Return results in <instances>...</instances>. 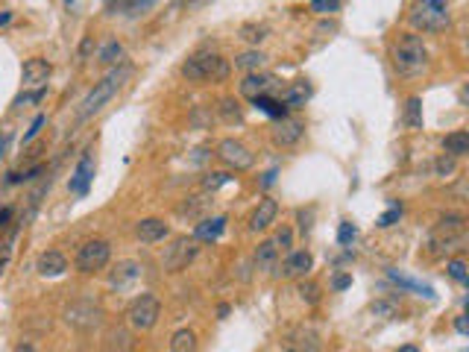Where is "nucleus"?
<instances>
[{"label":"nucleus","mask_w":469,"mask_h":352,"mask_svg":"<svg viewBox=\"0 0 469 352\" xmlns=\"http://www.w3.org/2000/svg\"><path fill=\"white\" fill-rule=\"evenodd\" d=\"M158 314H162V303L153 294H141L132 299V306L127 311V320L135 332H150L153 326L158 323Z\"/></svg>","instance_id":"39448f33"},{"label":"nucleus","mask_w":469,"mask_h":352,"mask_svg":"<svg viewBox=\"0 0 469 352\" xmlns=\"http://www.w3.org/2000/svg\"><path fill=\"white\" fill-rule=\"evenodd\" d=\"M120 59H123V44L120 42H106L103 47H100V53H97V62L100 65H120Z\"/></svg>","instance_id":"c756f323"},{"label":"nucleus","mask_w":469,"mask_h":352,"mask_svg":"<svg viewBox=\"0 0 469 352\" xmlns=\"http://www.w3.org/2000/svg\"><path fill=\"white\" fill-rule=\"evenodd\" d=\"M12 352H35V346H33V344H27V341H24V344H18L15 349H12Z\"/></svg>","instance_id":"3c124183"},{"label":"nucleus","mask_w":469,"mask_h":352,"mask_svg":"<svg viewBox=\"0 0 469 352\" xmlns=\"http://www.w3.org/2000/svg\"><path fill=\"white\" fill-rule=\"evenodd\" d=\"M399 352H419V349H416V346H402Z\"/></svg>","instance_id":"5fc2aeb1"},{"label":"nucleus","mask_w":469,"mask_h":352,"mask_svg":"<svg viewBox=\"0 0 469 352\" xmlns=\"http://www.w3.org/2000/svg\"><path fill=\"white\" fill-rule=\"evenodd\" d=\"M428 68V47L416 33H402L393 44V71L399 77H419Z\"/></svg>","instance_id":"f03ea898"},{"label":"nucleus","mask_w":469,"mask_h":352,"mask_svg":"<svg viewBox=\"0 0 469 352\" xmlns=\"http://www.w3.org/2000/svg\"><path fill=\"white\" fill-rule=\"evenodd\" d=\"M229 71H232L229 62L220 53H212V50H200V53L182 62V77L188 82H223Z\"/></svg>","instance_id":"7ed1b4c3"},{"label":"nucleus","mask_w":469,"mask_h":352,"mask_svg":"<svg viewBox=\"0 0 469 352\" xmlns=\"http://www.w3.org/2000/svg\"><path fill=\"white\" fill-rule=\"evenodd\" d=\"M267 65V56L261 53V50H246V53L241 56H234V68H241V71H261Z\"/></svg>","instance_id":"bb28decb"},{"label":"nucleus","mask_w":469,"mask_h":352,"mask_svg":"<svg viewBox=\"0 0 469 352\" xmlns=\"http://www.w3.org/2000/svg\"><path fill=\"white\" fill-rule=\"evenodd\" d=\"M129 77H132V65H120V68H112V71H109L106 77L97 82L89 94H85V100H82L80 109H77V121L85 123V121H91L97 112H103V106L120 91L123 82H127Z\"/></svg>","instance_id":"f257e3e1"},{"label":"nucleus","mask_w":469,"mask_h":352,"mask_svg":"<svg viewBox=\"0 0 469 352\" xmlns=\"http://www.w3.org/2000/svg\"><path fill=\"white\" fill-rule=\"evenodd\" d=\"M170 352H196V335L191 329H179L170 335Z\"/></svg>","instance_id":"cd10ccee"},{"label":"nucleus","mask_w":469,"mask_h":352,"mask_svg":"<svg viewBox=\"0 0 469 352\" xmlns=\"http://www.w3.org/2000/svg\"><path fill=\"white\" fill-rule=\"evenodd\" d=\"M91 182H94V153L91 150H85V153L80 156V161H77V168H73V173H71L68 188L73 194L82 197V194H89Z\"/></svg>","instance_id":"9b49d317"},{"label":"nucleus","mask_w":469,"mask_h":352,"mask_svg":"<svg viewBox=\"0 0 469 352\" xmlns=\"http://www.w3.org/2000/svg\"><path fill=\"white\" fill-rule=\"evenodd\" d=\"M273 182H276V170H267V173H264V179H261V185H264V188H270Z\"/></svg>","instance_id":"8fccbe9b"},{"label":"nucleus","mask_w":469,"mask_h":352,"mask_svg":"<svg viewBox=\"0 0 469 352\" xmlns=\"http://www.w3.org/2000/svg\"><path fill=\"white\" fill-rule=\"evenodd\" d=\"M138 276H141V264H138V261H120L118 267L112 270V276H109V285L120 291V288L132 285L135 279H138Z\"/></svg>","instance_id":"412c9836"},{"label":"nucleus","mask_w":469,"mask_h":352,"mask_svg":"<svg viewBox=\"0 0 469 352\" xmlns=\"http://www.w3.org/2000/svg\"><path fill=\"white\" fill-rule=\"evenodd\" d=\"M399 218H402V203H393V206L385 211V215L376 220V226H378V229H390L393 223H399Z\"/></svg>","instance_id":"e433bc0d"},{"label":"nucleus","mask_w":469,"mask_h":352,"mask_svg":"<svg viewBox=\"0 0 469 352\" xmlns=\"http://www.w3.org/2000/svg\"><path fill=\"white\" fill-rule=\"evenodd\" d=\"M252 106L255 109H261L264 115H270V118H288V106L282 103V100H276V97H270V94H261V97H255L252 100Z\"/></svg>","instance_id":"b1692460"},{"label":"nucleus","mask_w":469,"mask_h":352,"mask_svg":"<svg viewBox=\"0 0 469 352\" xmlns=\"http://www.w3.org/2000/svg\"><path fill=\"white\" fill-rule=\"evenodd\" d=\"M35 270L42 276H62L68 270V258L59 253V249H47V253L39 256V264H35Z\"/></svg>","instance_id":"aec40b11"},{"label":"nucleus","mask_w":469,"mask_h":352,"mask_svg":"<svg viewBox=\"0 0 469 352\" xmlns=\"http://www.w3.org/2000/svg\"><path fill=\"white\" fill-rule=\"evenodd\" d=\"M349 285H352V276H349V273H338L335 279H331V288H335V291H347Z\"/></svg>","instance_id":"c03bdc74"},{"label":"nucleus","mask_w":469,"mask_h":352,"mask_svg":"<svg viewBox=\"0 0 469 352\" xmlns=\"http://www.w3.org/2000/svg\"><path fill=\"white\" fill-rule=\"evenodd\" d=\"M217 112H220V118H223L226 123H238L243 118V109H241V103L234 97H223V100H220Z\"/></svg>","instance_id":"7c9ffc66"},{"label":"nucleus","mask_w":469,"mask_h":352,"mask_svg":"<svg viewBox=\"0 0 469 352\" xmlns=\"http://www.w3.org/2000/svg\"><path fill=\"white\" fill-rule=\"evenodd\" d=\"M234 179L232 173H226V170H214V173H205L203 176V191L205 194H214L217 188H223V185H229Z\"/></svg>","instance_id":"2f4dec72"},{"label":"nucleus","mask_w":469,"mask_h":352,"mask_svg":"<svg viewBox=\"0 0 469 352\" xmlns=\"http://www.w3.org/2000/svg\"><path fill=\"white\" fill-rule=\"evenodd\" d=\"M135 235H138L141 244H158L170 235V226L158 218H144L138 226H135Z\"/></svg>","instance_id":"dca6fc26"},{"label":"nucleus","mask_w":469,"mask_h":352,"mask_svg":"<svg viewBox=\"0 0 469 352\" xmlns=\"http://www.w3.org/2000/svg\"><path fill=\"white\" fill-rule=\"evenodd\" d=\"M241 39H246L250 44H261L267 39V27H264V24H243V27H241Z\"/></svg>","instance_id":"f704fd0d"},{"label":"nucleus","mask_w":469,"mask_h":352,"mask_svg":"<svg viewBox=\"0 0 469 352\" xmlns=\"http://www.w3.org/2000/svg\"><path fill=\"white\" fill-rule=\"evenodd\" d=\"M311 267H314V256L308 253V249H296V253H291L285 261H282V276H288V279H302Z\"/></svg>","instance_id":"2eb2a0df"},{"label":"nucleus","mask_w":469,"mask_h":352,"mask_svg":"<svg viewBox=\"0 0 469 352\" xmlns=\"http://www.w3.org/2000/svg\"><path fill=\"white\" fill-rule=\"evenodd\" d=\"M9 141H12V132H3V135H0V159L6 156V147H9Z\"/></svg>","instance_id":"de8ad7c7"},{"label":"nucleus","mask_w":469,"mask_h":352,"mask_svg":"<svg viewBox=\"0 0 469 352\" xmlns=\"http://www.w3.org/2000/svg\"><path fill=\"white\" fill-rule=\"evenodd\" d=\"M226 218L223 215H217V218H205V220H200L194 226V238L196 241H217L220 235L226 232Z\"/></svg>","instance_id":"a211bd4d"},{"label":"nucleus","mask_w":469,"mask_h":352,"mask_svg":"<svg viewBox=\"0 0 469 352\" xmlns=\"http://www.w3.org/2000/svg\"><path fill=\"white\" fill-rule=\"evenodd\" d=\"M150 3H156V0H135V3H132L129 9H132V12H138V9H147Z\"/></svg>","instance_id":"09e8293b"},{"label":"nucleus","mask_w":469,"mask_h":352,"mask_svg":"<svg viewBox=\"0 0 469 352\" xmlns=\"http://www.w3.org/2000/svg\"><path fill=\"white\" fill-rule=\"evenodd\" d=\"M217 159L232 170H250L255 165L252 150L243 141H238V138H223V141L217 144Z\"/></svg>","instance_id":"6e6552de"},{"label":"nucleus","mask_w":469,"mask_h":352,"mask_svg":"<svg viewBox=\"0 0 469 352\" xmlns=\"http://www.w3.org/2000/svg\"><path fill=\"white\" fill-rule=\"evenodd\" d=\"M387 276L393 282H396L399 288H405V291H414L419 297H425V299H434V291H431V285H423V282H416V279H408V276H402L396 270H387Z\"/></svg>","instance_id":"393cba45"},{"label":"nucleus","mask_w":469,"mask_h":352,"mask_svg":"<svg viewBox=\"0 0 469 352\" xmlns=\"http://www.w3.org/2000/svg\"><path fill=\"white\" fill-rule=\"evenodd\" d=\"M109 258H112V247H109V241H103V238H91V241H85L77 249L73 264H77L80 273H94V270H103L109 264Z\"/></svg>","instance_id":"423d86ee"},{"label":"nucleus","mask_w":469,"mask_h":352,"mask_svg":"<svg viewBox=\"0 0 469 352\" xmlns=\"http://www.w3.org/2000/svg\"><path fill=\"white\" fill-rule=\"evenodd\" d=\"M355 238H358V226L349 223V220H343V223L338 226V244H340V247H352Z\"/></svg>","instance_id":"4c0bfd02"},{"label":"nucleus","mask_w":469,"mask_h":352,"mask_svg":"<svg viewBox=\"0 0 469 352\" xmlns=\"http://www.w3.org/2000/svg\"><path fill=\"white\" fill-rule=\"evenodd\" d=\"M12 21V12H0V27H3V24H9Z\"/></svg>","instance_id":"864d4df0"},{"label":"nucleus","mask_w":469,"mask_h":352,"mask_svg":"<svg viewBox=\"0 0 469 352\" xmlns=\"http://www.w3.org/2000/svg\"><path fill=\"white\" fill-rule=\"evenodd\" d=\"M208 209V194H191V197H185L182 203H179V209H176V215L179 218H196V215H203V211Z\"/></svg>","instance_id":"5701e85b"},{"label":"nucleus","mask_w":469,"mask_h":352,"mask_svg":"<svg viewBox=\"0 0 469 352\" xmlns=\"http://www.w3.org/2000/svg\"><path fill=\"white\" fill-rule=\"evenodd\" d=\"M411 27L419 33H443L452 24V9L449 0H416L411 6Z\"/></svg>","instance_id":"20e7f679"},{"label":"nucleus","mask_w":469,"mask_h":352,"mask_svg":"<svg viewBox=\"0 0 469 352\" xmlns=\"http://www.w3.org/2000/svg\"><path fill=\"white\" fill-rule=\"evenodd\" d=\"M454 329H458V335H466V332H469V326H466V314H458V320H454Z\"/></svg>","instance_id":"a18cd8bd"},{"label":"nucleus","mask_w":469,"mask_h":352,"mask_svg":"<svg viewBox=\"0 0 469 352\" xmlns=\"http://www.w3.org/2000/svg\"><path fill=\"white\" fill-rule=\"evenodd\" d=\"M273 244H276L279 253H282V249H291V244H293V232L288 229V226H282V229L276 232V238H273Z\"/></svg>","instance_id":"a19ab883"},{"label":"nucleus","mask_w":469,"mask_h":352,"mask_svg":"<svg viewBox=\"0 0 469 352\" xmlns=\"http://www.w3.org/2000/svg\"><path fill=\"white\" fill-rule=\"evenodd\" d=\"M132 335L129 332H123V329H118V332H112L109 335V349L112 352H132Z\"/></svg>","instance_id":"72a5a7b5"},{"label":"nucleus","mask_w":469,"mask_h":352,"mask_svg":"<svg viewBox=\"0 0 469 352\" xmlns=\"http://www.w3.org/2000/svg\"><path fill=\"white\" fill-rule=\"evenodd\" d=\"M276 215H279V203H276L273 197H264L261 203H258V209L252 211L250 229H252V232H264L270 223H276Z\"/></svg>","instance_id":"f3484780"},{"label":"nucleus","mask_w":469,"mask_h":352,"mask_svg":"<svg viewBox=\"0 0 469 352\" xmlns=\"http://www.w3.org/2000/svg\"><path fill=\"white\" fill-rule=\"evenodd\" d=\"M308 220H311V211H308V215H305V211H300V229H302V235L311 229V223H308Z\"/></svg>","instance_id":"49530a36"},{"label":"nucleus","mask_w":469,"mask_h":352,"mask_svg":"<svg viewBox=\"0 0 469 352\" xmlns=\"http://www.w3.org/2000/svg\"><path fill=\"white\" fill-rule=\"evenodd\" d=\"M308 9L317 15H335V12H340V0H311Z\"/></svg>","instance_id":"58836bf2"},{"label":"nucleus","mask_w":469,"mask_h":352,"mask_svg":"<svg viewBox=\"0 0 469 352\" xmlns=\"http://www.w3.org/2000/svg\"><path fill=\"white\" fill-rule=\"evenodd\" d=\"M65 3H73V0H65Z\"/></svg>","instance_id":"6e6d98bb"},{"label":"nucleus","mask_w":469,"mask_h":352,"mask_svg":"<svg viewBox=\"0 0 469 352\" xmlns=\"http://www.w3.org/2000/svg\"><path fill=\"white\" fill-rule=\"evenodd\" d=\"M276 258H279V249L273 241H261L255 249V264H258V270H273L276 267Z\"/></svg>","instance_id":"a878e982"},{"label":"nucleus","mask_w":469,"mask_h":352,"mask_svg":"<svg viewBox=\"0 0 469 352\" xmlns=\"http://www.w3.org/2000/svg\"><path fill=\"white\" fill-rule=\"evenodd\" d=\"M446 273H449V279H452V282H458V285H469V267H466V261H463V258H452V261H446Z\"/></svg>","instance_id":"473e14b6"},{"label":"nucleus","mask_w":469,"mask_h":352,"mask_svg":"<svg viewBox=\"0 0 469 352\" xmlns=\"http://www.w3.org/2000/svg\"><path fill=\"white\" fill-rule=\"evenodd\" d=\"M196 253H200V247H196V238H176L174 244H170L165 253H162V267L170 270V273H179L185 270L188 264L196 258Z\"/></svg>","instance_id":"0eeeda50"},{"label":"nucleus","mask_w":469,"mask_h":352,"mask_svg":"<svg viewBox=\"0 0 469 352\" xmlns=\"http://www.w3.org/2000/svg\"><path fill=\"white\" fill-rule=\"evenodd\" d=\"M282 352H320V335L314 329H305V326H300V329H293L285 337Z\"/></svg>","instance_id":"ddd939ff"},{"label":"nucleus","mask_w":469,"mask_h":352,"mask_svg":"<svg viewBox=\"0 0 469 352\" xmlns=\"http://www.w3.org/2000/svg\"><path fill=\"white\" fill-rule=\"evenodd\" d=\"M405 123H408L411 130H423V100L419 97L405 100Z\"/></svg>","instance_id":"c85d7f7f"},{"label":"nucleus","mask_w":469,"mask_h":352,"mask_svg":"<svg viewBox=\"0 0 469 352\" xmlns=\"http://www.w3.org/2000/svg\"><path fill=\"white\" fill-rule=\"evenodd\" d=\"M373 314H376V317L393 320V317H399V306L390 303V299H376V303H373Z\"/></svg>","instance_id":"c9c22d12"},{"label":"nucleus","mask_w":469,"mask_h":352,"mask_svg":"<svg viewBox=\"0 0 469 352\" xmlns=\"http://www.w3.org/2000/svg\"><path fill=\"white\" fill-rule=\"evenodd\" d=\"M50 73H53V65L47 59H39V56H33L24 62V68H21V85L24 88H47V80H50Z\"/></svg>","instance_id":"1a4fd4ad"},{"label":"nucleus","mask_w":469,"mask_h":352,"mask_svg":"<svg viewBox=\"0 0 469 352\" xmlns=\"http://www.w3.org/2000/svg\"><path fill=\"white\" fill-rule=\"evenodd\" d=\"M44 123H47V118H44V115H35V121L30 123V130H27V135H24V144H27V141H33V138H35V135H39V132H42V127H44Z\"/></svg>","instance_id":"37998d69"},{"label":"nucleus","mask_w":469,"mask_h":352,"mask_svg":"<svg viewBox=\"0 0 469 352\" xmlns=\"http://www.w3.org/2000/svg\"><path fill=\"white\" fill-rule=\"evenodd\" d=\"M282 82L273 77V73H264V71H252V73H246V77L241 80V94L243 97H250V100H255V97H261V94H270V91H276Z\"/></svg>","instance_id":"9d476101"},{"label":"nucleus","mask_w":469,"mask_h":352,"mask_svg":"<svg viewBox=\"0 0 469 352\" xmlns=\"http://www.w3.org/2000/svg\"><path fill=\"white\" fill-rule=\"evenodd\" d=\"M89 50H91V39H85V42H82V47H80V56L85 59V56H89Z\"/></svg>","instance_id":"603ef678"},{"label":"nucleus","mask_w":469,"mask_h":352,"mask_svg":"<svg viewBox=\"0 0 469 352\" xmlns=\"http://www.w3.org/2000/svg\"><path fill=\"white\" fill-rule=\"evenodd\" d=\"M443 153H446V156H454V159L466 156V153H469V132H463V130L449 132L446 138H443Z\"/></svg>","instance_id":"4be33fe9"},{"label":"nucleus","mask_w":469,"mask_h":352,"mask_svg":"<svg viewBox=\"0 0 469 352\" xmlns=\"http://www.w3.org/2000/svg\"><path fill=\"white\" fill-rule=\"evenodd\" d=\"M308 100H311V82L308 80L291 82V88H285V94H282V103H285L288 109H302Z\"/></svg>","instance_id":"6ab92c4d"},{"label":"nucleus","mask_w":469,"mask_h":352,"mask_svg":"<svg viewBox=\"0 0 469 352\" xmlns=\"http://www.w3.org/2000/svg\"><path fill=\"white\" fill-rule=\"evenodd\" d=\"M434 170H437V176H449V173H454V156H446V153H443V156L434 161Z\"/></svg>","instance_id":"79ce46f5"},{"label":"nucleus","mask_w":469,"mask_h":352,"mask_svg":"<svg viewBox=\"0 0 469 352\" xmlns=\"http://www.w3.org/2000/svg\"><path fill=\"white\" fill-rule=\"evenodd\" d=\"M302 135H305V123L293 121V118H279L276 127H273V141L279 147H293Z\"/></svg>","instance_id":"4468645a"},{"label":"nucleus","mask_w":469,"mask_h":352,"mask_svg":"<svg viewBox=\"0 0 469 352\" xmlns=\"http://www.w3.org/2000/svg\"><path fill=\"white\" fill-rule=\"evenodd\" d=\"M296 294H300L308 306H317V299H320V288L314 282H300V288H296Z\"/></svg>","instance_id":"ea45409f"},{"label":"nucleus","mask_w":469,"mask_h":352,"mask_svg":"<svg viewBox=\"0 0 469 352\" xmlns=\"http://www.w3.org/2000/svg\"><path fill=\"white\" fill-rule=\"evenodd\" d=\"M100 317H103V311L91 303H73L65 311V320H68V326H73V329H91V326L100 323Z\"/></svg>","instance_id":"f8f14e48"}]
</instances>
